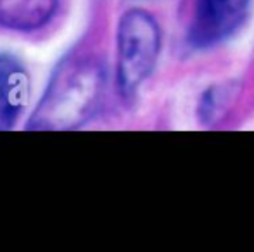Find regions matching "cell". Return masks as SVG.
<instances>
[{"instance_id":"cell-1","label":"cell","mask_w":254,"mask_h":252,"mask_svg":"<svg viewBox=\"0 0 254 252\" xmlns=\"http://www.w3.org/2000/svg\"><path fill=\"white\" fill-rule=\"evenodd\" d=\"M106 92V71L94 57L67 55L30 116L26 128L37 131L76 130L101 109Z\"/></svg>"},{"instance_id":"cell-2","label":"cell","mask_w":254,"mask_h":252,"mask_svg":"<svg viewBox=\"0 0 254 252\" xmlns=\"http://www.w3.org/2000/svg\"><path fill=\"white\" fill-rule=\"evenodd\" d=\"M116 81L125 97L137 94L152 74L161 50L157 21L142 9H130L121 16L116 33Z\"/></svg>"},{"instance_id":"cell-3","label":"cell","mask_w":254,"mask_h":252,"mask_svg":"<svg viewBox=\"0 0 254 252\" xmlns=\"http://www.w3.org/2000/svg\"><path fill=\"white\" fill-rule=\"evenodd\" d=\"M249 0H195L187 30V44L206 50L225 42L248 16Z\"/></svg>"},{"instance_id":"cell-4","label":"cell","mask_w":254,"mask_h":252,"mask_svg":"<svg viewBox=\"0 0 254 252\" xmlns=\"http://www.w3.org/2000/svg\"><path fill=\"white\" fill-rule=\"evenodd\" d=\"M30 99V74L16 57L0 54V131L10 130Z\"/></svg>"},{"instance_id":"cell-5","label":"cell","mask_w":254,"mask_h":252,"mask_svg":"<svg viewBox=\"0 0 254 252\" xmlns=\"http://www.w3.org/2000/svg\"><path fill=\"white\" fill-rule=\"evenodd\" d=\"M59 0H0V28L35 31L56 16Z\"/></svg>"}]
</instances>
